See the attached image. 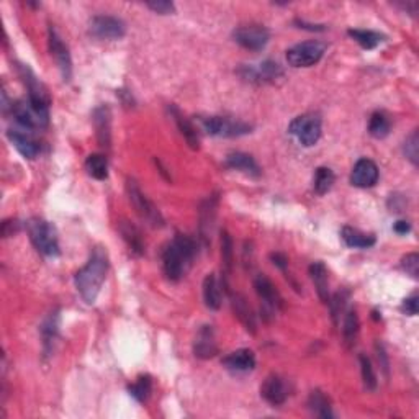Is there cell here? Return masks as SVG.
<instances>
[{
	"label": "cell",
	"instance_id": "11",
	"mask_svg": "<svg viewBox=\"0 0 419 419\" xmlns=\"http://www.w3.org/2000/svg\"><path fill=\"white\" fill-rule=\"evenodd\" d=\"M233 38H235L237 45L246 47V50L260 51L267 46L270 40V33L265 27L251 23V25H242L236 28V30L233 31Z\"/></svg>",
	"mask_w": 419,
	"mask_h": 419
},
{
	"label": "cell",
	"instance_id": "39",
	"mask_svg": "<svg viewBox=\"0 0 419 419\" xmlns=\"http://www.w3.org/2000/svg\"><path fill=\"white\" fill-rule=\"evenodd\" d=\"M351 293L347 292V290H341V292H337L335 297L330 300V307H331V316L332 321H335V325L339 323V316L341 313L346 311V304L349 302Z\"/></svg>",
	"mask_w": 419,
	"mask_h": 419
},
{
	"label": "cell",
	"instance_id": "21",
	"mask_svg": "<svg viewBox=\"0 0 419 419\" xmlns=\"http://www.w3.org/2000/svg\"><path fill=\"white\" fill-rule=\"evenodd\" d=\"M27 131V130H25ZM22 131V130H8L7 131V138L10 140L13 147L20 152V154L25 157V159H35V157L40 154L41 146L35 138L28 133Z\"/></svg>",
	"mask_w": 419,
	"mask_h": 419
},
{
	"label": "cell",
	"instance_id": "43",
	"mask_svg": "<svg viewBox=\"0 0 419 419\" xmlns=\"http://www.w3.org/2000/svg\"><path fill=\"white\" fill-rule=\"evenodd\" d=\"M402 311L404 314H408V316H416L419 311V298L418 293H413L411 297L404 298L403 304H402Z\"/></svg>",
	"mask_w": 419,
	"mask_h": 419
},
{
	"label": "cell",
	"instance_id": "22",
	"mask_svg": "<svg viewBox=\"0 0 419 419\" xmlns=\"http://www.w3.org/2000/svg\"><path fill=\"white\" fill-rule=\"evenodd\" d=\"M230 372L235 374H246L254 370L256 367V355L251 349H237L231 354H228L221 362Z\"/></svg>",
	"mask_w": 419,
	"mask_h": 419
},
{
	"label": "cell",
	"instance_id": "47",
	"mask_svg": "<svg viewBox=\"0 0 419 419\" xmlns=\"http://www.w3.org/2000/svg\"><path fill=\"white\" fill-rule=\"evenodd\" d=\"M393 231L397 233V235H399V236H404V235H408L409 231H411V225H409L408 221L399 220V221H397L393 225Z\"/></svg>",
	"mask_w": 419,
	"mask_h": 419
},
{
	"label": "cell",
	"instance_id": "36",
	"mask_svg": "<svg viewBox=\"0 0 419 419\" xmlns=\"http://www.w3.org/2000/svg\"><path fill=\"white\" fill-rule=\"evenodd\" d=\"M336 182V175L330 168H318L316 174H314V192L318 195H325L332 189V185Z\"/></svg>",
	"mask_w": 419,
	"mask_h": 419
},
{
	"label": "cell",
	"instance_id": "46",
	"mask_svg": "<svg viewBox=\"0 0 419 419\" xmlns=\"http://www.w3.org/2000/svg\"><path fill=\"white\" fill-rule=\"evenodd\" d=\"M270 260L274 262V265H277L280 270H284L285 272V269H287L288 265L287 256L282 254V252H272V254H270Z\"/></svg>",
	"mask_w": 419,
	"mask_h": 419
},
{
	"label": "cell",
	"instance_id": "38",
	"mask_svg": "<svg viewBox=\"0 0 419 419\" xmlns=\"http://www.w3.org/2000/svg\"><path fill=\"white\" fill-rule=\"evenodd\" d=\"M359 362H360V372H362V382H364L365 390L369 392H374L377 390V375H375V370L372 367V360L369 359L365 354L359 355Z\"/></svg>",
	"mask_w": 419,
	"mask_h": 419
},
{
	"label": "cell",
	"instance_id": "25",
	"mask_svg": "<svg viewBox=\"0 0 419 419\" xmlns=\"http://www.w3.org/2000/svg\"><path fill=\"white\" fill-rule=\"evenodd\" d=\"M118 231H120V235L123 237V241L126 242V246L130 247V252L133 256H136V257L145 256V252H146L145 240H142L141 231L138 230L133 223L126 221V220L120 221V225H118Z\"/></svg>",
	"mask_w": 419,
	"mask_h": 419
},
{
	"label": "cell",
	"instance_id": "28",
	"mask_svg": "<svg viewBox=\"0 0 419 419\" xmlns=\"http://www.w3.org/2000/svg\"><path fill=\"white\" fill-rule=\"evenodd\" d=\"M341 237L346 242V246L354 247V249H369L377 242V237L374 235H367L352 226H344L341 230Z\"/></svg>",
	"mask_w": 419,
	"mask_h": 419
},
{
	"label": "cell",
	"instance_id": "44",
	"mask_svg": "<svg viewBox=\"0 0 419 419\" xmlns=\"http://www.w3.org/2000/svg\"><path fill=\"white\" fill-rule=\"evenodd\" d=\"M22 223L18 220H6L2 223V237H10L20 231Z\"/></svg>",
	"mask_w": 419,
	"mask_h": 419
},
{
	"label": "cell",
	"instance_id": "3",
	"mask_svg": "<svg viewBox=\"0 0 419 419\" xmlns=\"http://www.w3.org/2000/svg\"><path fill=\"white\" fill-rule=\"evenodd\" d=\"M27 230L31 244L40 254L46 257H59L58 231L50 221L41 220V218H31L30 221H27Z\"/></svg>",
	"mask_w": 419,
	"mask_h": 419
},
{
	"label": "cell",
	"instance_id": "35",
	"mask_svg": "<svg viewBox=\"0 0 419 419\" xmlns=\"http://www.w3.org/2000/svg\"><path fill=\"white\" fill-rule=\"evenodd\" d=\"M152 392V378L151 375H140L135 383L128 387V393L136 399L138 403H146Z\"/></svg>",
	"mask_w": 419,
	"mask_h": 419
},
{
	"label": "cell",
	"instance_id": "40",
	"mask_svg": "<svg viewBox=\"0 0 419 419\" xmlns=\"http://www.w3.org/2000/svg\"><path fill=\"white\" fill-rule=\"evenodd\" d=\"M404 156L408 157L409 161H411L413 166H418L419 163V136L418 131H413L411 135L406 138V141H404L403 146Z\"/></svg>",
	"mask_w": 419,
	"mask_h": 419
},
{
	"label": "cell",
	"instance_id": "23",
	"mask_svg": "<svg viewBox=\"0 0 419 419\" xmlns=\"http://www.w3.org/2000/svg\"><path fill=\"white\" fill-rule=\"evenodd\" d=\"M225 166L231 170H240V172L249 175V177H259L262 174L259 164L256 163L254 157L251 154H246V152H230V154L226 156Z\"/></svg>",
	"mask_w": 419,
	"mask_h": 419
},
{
	"label": "cell",
	"instance_id": "41",
	"mask_svg": "<svg viewBox=\"0 0 419 419\" xmlns=\"http://www.w3.org/2000/svg\"><path fill=\"white\" fill-rule=\"evenodd\" d=\"M402 269L408 275H411L413 279L419 277V256L416 254V252H411V254L403 257V259H402Z\"/></svg>",
	"mask_w": 419,
	"mask_h": 419
},
{
	"label": "cell",
	"instance_id": "10",
	"mask_svg": "<svg viewBox=\"0 0 419 419\" xmlns=\"http://www.w3.org/2000/svg\"><path fill=\"white\" fill-rule=\"evenodd\" d=\"M89 33L97 40H122L126 33L125 22L112 15H95L89 22Z\"/></svg>",
	"mask_w": 419,
	"mask_h": 419
},
{
	"label": "cell",
	"instance_id": "31",
	"mask_svg": "<svg viewBox=\"0 0 419 419\" xmlns=\"http://www.w3.org/2000/svg\"><path fill=\"white\" fill-rule=\"evenodd\" d=\"M347 35H349L354 41L359 43V45L367 51L375 50L380 43L387 40V36L382 35V33L372 31V30H352L351 28V30H347Z\"/></svg>",
	"mask_w": 419,
	"mask_h": 419
},
{
	"label": "cell",
	"instance_id": "7",
	"mask_svg": "<svg viewBox=\"0 0 419 419\" xmlns=\"http://www.w3.org/2000/svg\"><path fill=\"white\" fill-rule=\"evenodd\" d=\"M326 45L321 41H304L287 51V63L292 68H311L325 56Z\"/></svg>",
	"mask_w": 419,
	"mask_h": 419
},
{
	"label": "cell",
	"instance_id": "30",
	"mask_svg": "<svg viewBox=\"0 0 419 419\" xmlns=\"http://www.w3.org/2000/svg\"><path fill=\"white\" fill-rule=\"evenodd\" d=\"M308 409L318 418H323V419L335 418L330 398H328L326 395L321 392V390H313V392L309 393Z\"/></svg>",
	"mask_w": 419,
	"mask_h": 419
},
{
	"label": "cell",
	"instance_id": "14",
	"mask_svg": "<svg viewBox=\"0 0 419 419\" xmlns=\"http://www.w3.org/2000/svg\"><path fill=\"white\" fill-rule=\"evenodd\" d=\"M240 74L242 75V79L249 80V82H274L280 78H284V69L282 66L275 61H264L260 63L257 68H252V66H242Z\"/></svg>",
	"mask_w": 419,
	"mask_h": 419
},
{
	"label": "cell",
	"instance_id": "5",
	"mask_svg": "<svg viewBox=\"0 0 419 419\" xmlns=\"http://www.w3.org/2000/svg\"><path fill=\"white\" fill-rule=\"evenodd\" d=\"M17 71L28 90V102H30L31 107L40 113L50 115L51 98L41 80L36 78V74L27 64H17Z\"/></svg>",
	"mask_w": 419,
	"mask_h": 419
},
{
	"label": "cell",
	"instance_id": "1",
	"mask_svg": "<svg viewBox=\"0 0 419 419\" xmlns=\"http://www.w3.org/2000/svg\"><path fill=\"white\" fill-rule=\"evenodd\" d=\"M108 272V254L102 246H95L87 264L74 275V284L85 303L94 304Z\"/></svg>",
	"mask_w": 419,
	"mask_h": 419
},
{
	"label": "cell",
	"instance_id": "19",
	"mask_svg": "<svg viewBox=\"0 0 419 419\" xmlns=\"http://www.w3.org/2000/svg\"><path fill=\"white\" fill-rule=\"evenodd\" d=\"M95 133H97V141L98 145L105 147V149H110L112 145V112L110 107L107 105H100L94 110L92 115Z\"/></svg>",
	"mask_w": 419,
	"mask_h": 419
},
{
	"label": "cell",
	"instance_id": "18",
	"mask_svg": "<svg viewBox=\"0 0 419 419\" xmlns=\"http://www.w3.org/2000/svg\"><path fill=\"white\" fill-rule=\"evenodd\" d=\"M193 354L202 360L213 359L218 354L216 336L213 326L203 325L197 332V337L193 341Z\"/></svg>",
	"mask_w": 419,
	"mask_h": 419
},
{
	"label": "cell",
	"instance_id": "26",
	"mask_svg": "<svg viewBox=\"0 0 419 419\" xmlns=\"http://www.w3.org/2000/svg\"><path fill=\"white\" fill-rule=\"evenodd\" d=\"M309 277H311L318 297L323 303H330V279H328V269L321 260L313 262L309 265Z\"/></svg>",
	"mask_w": 419,
	"mask_h": 419
},
{
	"label": "cell",
	"instance_id": "45",
	"mask_svg": "<svg viewBox=\"0 0 419 419\" xmlns=\"http://www.w3.org/2000/svg\"><path fill=\"white\" fill-rule=\"evenodd\" d=\"M375 351H377L378 362L380 365H382L385 375H388V359H387V352H385V347L380 344V342H377V344H375Z\"/></svg>",
	"mask_w": 419,
	"mask_h": 419
},
{
	"label": "cell",
	"instance_id": "4",
	"mask_svg": "<svg viewBox=\"0 0 419 419\" xmlns=\"http://www.w3.org/2000/svg\"><path fill=\"white\" fill-rule=\"evenodd\" d=\"M126 193L128 198H130V203L135 207L138 215L141 216V220H145L147 225L152 228L164 226L166 221L163 213H161L159 208L146 197L135 179H126Z\"/></svg>",
	"mask_w": 419,
	"mask_h": 419
},
{
	"label": "cell",
	"instance_id": "32",
	"mask_svg": "<svg viewBox=\"0 0 419 419\" xmlns=\"http://www.w3.org/2000/svg\"><path fill=\"white\" fill-rule=\"evenodd\" d=\"M359 314L355 309H349L344 318V326H342V339H344V346L347 349L355 346L357 337H359Z\"/></svg>",
	"mask_w": 419,
	"mask_h": 419
},
{
	"label": "cell",
	"instance_id": "29",
	"mask_svg": "<svg viewBox=\"0 0 419 419\" xmlns=\"http://www.w3.org/2000/svg\"><path fill=\"white\" fill-rule=\"evenodd\" d=\"M203 302L213 311L221 308V288L215 274H208L203 280Z\"/></svg>",
	"mask_w": 419,
	"mask_h": 419
},
{
	"label": "cell",
	"instance_id": "20",
	"mask_svg": "<svg viewBox=\"0 0 419 419\" xmlns=\"http://www.w3.org/2000/svg\"><path fill=\"white\" fill-rule=\"evenodd\" d=\"M223 287H225L226 292L230 293L231 308L233 311H235L237 320L242 323V326L246 328L247 332L256 335V316H254V311H252V308L249 307V303H247V300L242 297L241 293H231L230 290H228L226 282H223Z\"/></svg>",
	"mask_w": 419,
	"mask_h": 419
},
{
	"label": "cell",
	"instance_id": "27",
	"mask_svg": "<svg viewBox=\"0 0 419 419\" xmlns=\"http://www.w3.org/2000/svg\"><path fill=\"white\" fill-rule=\"evenodd\" d=\"M170 115H172L175 125H177L180 135L185 138V141H187V145L192 147V149H198L200 147V138H198V131L197 128L192 125V122L189 120V118H185L182 113L177 110V107H174V105H170L169 107Z\"/></svg>",
	"mask_w": 419,
	"mask_h": 419
},
{
	"label": "cell",
	"instance_id": "9",
	"mask_svg": "<svg viewBox=\"0 0 419 419\" xmlns=\"http://www.w3.org/2000/svg\"><path fill=\"white\" fill-rule=\"evenodd\" d=\"M254 288L256 293L259 295L262 300V318L265 321L270 320V316H274L275 313L282 308V297H280L277 287H275L272 280L267 275L259 274L254 279Z\"/></svg>",
	"mask_w": 419,
	"mask_h": 419
},
{
	"label": "cell",
	"instance_id": "15",
	"mask_svg": "<svg viewBox=\"0 0 419 419\" xmlns=\"http://www.w3.org/2000/svg\"><path fill=\"white\" fill-rule=\"evenodd\" d=\"M290 395L288 383L280 375H269L260 385V397L267 402L270 406H280L287 402Z\"/></svg>",
	"mask_w": 419,
	"mask_h": 419
},
{
	"label": "cell",
	"instance_id": "33",
	"mask_svg": "<svg viewBox=\"0 0 419 419\" xmlns=\"http://www.w3.org/2000/svg\"><path fill=\"white\" fill-rule=\"evenodd\" d=\"M85 170L95 180L108 179V161L103 154H90L85 161Z\"/></svg>",
	"mask_w": 419,
	"mask_h": 419
},
{
	"label": "cell",
	"instance_id": "12",
	"mask_svg": "<svg viewBox=\"0 0 419 419\" xmlns=\"http://www.w3.org/2000/svg\"><path fill=\"white\" fill-rule=\"evenodd\" d=\"M10 112L18 125L28 131L36 130V128H45L47 126V123H50V115H45V113L35 110L28 100H17V102H12Z\"/></svg>",
	"mask_w": 419,
	"mask_h": 419
},
{
	"label": "cell",
	"instance_id": "37",
	"mask_svg": "<svg viewBox=\"0 0 419 419\" xmlns=\"http://www.w3.org/2000/svg\"><path fill=\"white\" fill-rule=\"evenodd\" d=\"M233 262H235V249H233V240L230 233H221V264H223V275L228 279V275L233 270Z\"/></svg>",
	"mask_w": 419,
	"mask_h": 419
},
{
	"label": "cell",
	"instance_id": "6",
	"mask_svg": "<svg viewBox=\"0 0 419 419\" xmlns=\"http://www.w3.org/2000/svg\"><path fill=\"white\" fill-rule=\"evenodd\" d=\"M203 130L210 136L218 138H240L252 133V125L241 120H233L228 117H207L200 120Z\"/></svg>",
	"mask_w": 419,
	"mask_h": 419
},
{
	"label": "cell",
	"instance_id": "8",
	"mask_svg": "<svg viewBox=\"0 0 419 419\" xmlns=\"http://www.w3.org/2000/svg\"><path fill=\"white\" fill-rule=\"evenodd\" d=\"M290 135L297 138L298 142L304 147H311L320 141L321 138V118L318 115H300L290 123Z\"/></svg>",
	"mask_w": 419,
	"mask_h": 419
},
{
	"label": "cell",
	"instance_id": "2",
	"mask_svg": "<svg viewBox=\"0 0 419 419\" xmlns=\"http://www.w3.org/2000/svg\"><path fill=\"white\" fill-rule=\"evenodd\" d=\"M197 254V241L189 235L177 233L172 242H169L163 251V269L166 277L172 280V282H177V280L182 279Z\"/></svg>",
	"mask_w": 419,
	"mask_h": 419
},
{
	"label": "cell",
	"instance_id": "42",
	"mask_svg": "<svg viewBox=\"0 0 419 419\" xmlns=\"http://www.w3.org/2000/svg\"><path fill=\"white\" fill-rule=\"evenodd\" d=\"M146 7L151 8L152 12L159 13V15H170V13L175 12V6L172 2H168V0H154V2H147Z\"/></svg>",
	"mask_w": 419,
	"mask_h": 419
},
{
	"label": "cell",
	"instance_id": "13",
	"mask_svg": "<svg viewBox=\"0 0 419 419\" xmlns=\"http://www.w3.org/2000/svg\"><path fill=\"white\" fill-rule=\"evenodd\" d=\"M47 43H50L51 56L54 58L61 74H63L64 82H69L71 75H73V59H71L69 47L64 45L52 27H50V31H47Z\"/></svg>",
	"mask_w": 419,
	"mask_h": 419
},
{
	"label": "cell",
	"instance_id": "17",
	"mask_svg": "<svg viewBox=\"0 0 419 419\" xmlns=\"http://www.w3.org/2000/svg\"><path fill=\"white\" fill-rule=\"evenodd\" d=\"M218 195H210L208 198H205L202 205H200V240L205 246L210 244V237H212L213 231V223L216 218V208H218Z\"/></svg>",
	"mask_w": 419,
	"mask_h": 419
},
{
	"label": "cell",
	"instance_id": "34",
	"mask_svg": "<svg viewBox=\"0 0 419 419\" xmlns=\"http://www.w3.org/2000/svg\"><path fill=\"white\" fill-rule=\"evenodd\" d=\"M390 131H392V122H390V118L385 115L383 112L372 113L369 122L370 136H374L375 140H383V138L390 135Z\"/></svg>",
	"mask_w": 419,
	"mask_h": 419
},
{
	"label": "cell",
	"instance_id": "24",
	"mask_svg": "<svg viewBox=\"0 0 419 419\" xmlns=\"http://www.w3.org/2000/svg\"><path fill=\"white\" fill-rule=\"evenodd\" d=\"M41 337H43V352L45 355H51L52 351H54L56 341H58L59 336V314L58 311L50 313L43 325L40 328Z\"/></svg>",
	"mask_w": 419,
	"mask_h": 419
},
{
	"label": "cell",
	"instance_id": "48",
	"mask_svg": "<svg viewBox=\"0 0 419 419\" xmlns=\"http://www.w3.org/2000/svg\"><path fill=\"white\" fill-rule=\"evenodd\" d=\"M295 25H298V28H303V30H309V31H323L325 27L323 25H309V23H304L303 20H295Z\"/></svg>",
	"mask_w": 419,
	"mask_h": 419
},
{
	"label": "cell",
	"instance_id": "16",
	"mask_svg": "<svg viewBox=\"0 0 419 419\" xmlns=\"http://www.w3.org/2000/svg\"><path fill=\"white\" fill-rule=\"evenodd\" d=\"M378 177H380V170L377 168V164H375L374 161L364 157V159L357 161L354 169H352L351 184L357 189H370L378 182Z\"/></svg>",
	"mask_w": 419,
	"mask_h": 419
}]
</instances>
